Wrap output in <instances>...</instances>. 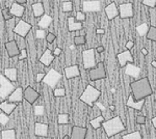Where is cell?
Returning a JSON list of instances; mask_svg holds the SVG:
<instances>
[{
    "label": "cell",
    "mask_w": 156,
    "mask_h": 139,
    "mask_svg": "<svg viewBox=\"0 0 156 139\" xmlns=\"http://www.w3.org/2000/svg\"><path fill=\"white\" fill-rule=\"evenodd\" d=\"M52 22H53V19H52V17L49 16V15L45 14L44 16H43L41 19H40L39 26H40V28H41V29L45 30V29L48 28V27L50 26V24H51Z\"/></svg>",
    "instance_id": "obj_26"
},
{
    "label": "cell",
    "mask_w": 156,
    "mask_h": 139,
    "mask_svg": "<svg viewBox=\"0 0 156 139\" xmlns=\"http://www.w3.org/2000/svg\"><path fill=\"white\" fill-rule=\"evenodd\" d=\"M62 50L60 49V48H55L53 51V55L54 56H58V55L62 54Z\"/></svg>",
    "instance_id": "obj_48"
},
{
    "label": "cell",
    "mask_w": 156,
    "mask_h": 139,
    "mask_svg": "<svg viewBox=\"0 0 156 139\" xmlns=\"http://www.w3.org/2000/svg\"><path fill=\"white\" fill-rule=\"evenodd\" d=\"M95 51L96 49H87L82 52V60H83V68L84 70H93L97 67L96 57H95Z\"/></svg>",
    "instance_id": "obj_5"
},
{
    "label": "cell",
    "mask_w": 156,
    "mask_h": 139,
    "mask_svg": "<svg viewBox=\"0 0 156 139\" xmlns=\"http://www.w3.org/2000/svg\"><path fill=\"white\" fill-rule=\"evenodd\" d=\"M117 57H118V60H119L121 68H124V67H126L128 64H133V62H134V59H133L130 50H125V51L119 53V54L117 55Z\"/></svg>",
    "instance_id": "obj_10"
},
{
    "label": "cell",
    "mask_w": 156,
    "mask_h": 139,
    "mask_svg": "<svg viewBox=\"0 0 156 139\" xmlns=\"http://www.w3.org/2000/svg\"><path fill=\"white\" fill-rule=\"evenodd\" d=\"M142 53H143V55L147 56V55H148V50H147V49H145V48H143V49H142Z\"/></svg>",
    "instance_id": "obj_52"
},
{
    "label": "cell",
    "mask_w": 156,
    "mask_h": 139,
    "mask_svg": "<svg viewBox=\"0 0 156 139\" xmlns=\"http://www.w3.org/2000/svg\"><path fill=\"white\" fill-rule=\"evenodd\" d=\"M4 47H5V50H6V53L9 57L12 58V57H16V56H19L20 53H21V50L19 49V45L17 41H9L4 44Z\"/></svg>",
    "instance_id": "obj_9"
},
{
    "label": "cell",
    "mask_w": 156,
    "mask_h": 139,
    "mask_svg": "<svg viewBox=\"0 0 156 139\" xmlns=\"http://www.w3.org/2000/svg\"><path fill=\"white\" fill-rule=\"evenodd\" d=\"M55 39H56L55 34L51 33V32H49L48 35H47V37H46V41H47V43H48V44H52V43L55 41Z\"/></svg>",
    "instance_id": "obj_44"
},
{
    "label": "cell",
    "mask_w": 156,
    "mask_h": 139,
    "mask_svg": "<svg viewBox=\"0 0 156 139\" xmlns=\"http://www.w3.org/2000/svg\"><path fill=\"white\" fill-rule=\"evenodd\" d=\"M69 114L68 113H60L58 115V123L59 125H68L69 123Z\"/></svg>",
    "instance_id": "obj_34"
},
{
    "label": "cell",
    "mask_w": 156,
    "mask_h": 139,
    "mask_svg": "<svg viewBox=\"0 0 156 139\" xmlns=\"http://www.w3.org/2000/svg\"><path fill=\"white\" fill-rule=\"evenodd\" d=\"M25 12V6L20 5L16 1L12 4L11 9H9V14L14 18H21Z\"/></svg>",
    "instance_id": "obj_21"
},
{
    "label": "cell",
    "mask_w": 156,
    "mask_h": 139,
    "mask_svg": "<svg viewBox=\"0 0 156 139\" xmlns=\"http://www.w3.org/2000/svg\"><path fill=\"white\" fill-rule=\"evenodd\" d=\"M15 90H16V87L12 81H9L3 74H1L0 76V100L1 102L7 101L9 97Z\"/></svg>",
    "instance_id": "obj_4"
},
{
    "label": "cell",
    "mask_w": 156,
    "mask_h": 139,
    "mask_svg": "<svg viewBox=\"0 0 156 139\" xmlns=\"http://www.w3.org/2000/svg\"><path fill=\"white\" fill-rule=\"evenodd\" d=\"M82 9H83V12H99L101 9V1L100 0L83 1L82 2Z\"/></svg>",
    "instance_id": "obj_12"
},
{
    "label": "cell",
    "mask_w": 156,
    "mask_h": 139,
    "mask_svg": "<svg viewBox=\"0 0 156 139\" xmlns=\"http://www.w3.org/2000/svg\"><path fill=\"white\" fill-rule=\"evenodd\" d=\"M149 28H150V26L147 23H143V24L136 26V31H137L138 35L144 36V35H147L148 31H149Z\"/></svg>",
    "instance_id": "obj_31"
},
{
    "label": "cell",
    "mask_w": 156,
    "mask_h": 139,
    "mask_svg": "<svg viewBox=\"0 0 156 139\" xmlns=\"http://www.w3.org/2000/svg\"><path fill=\"white\" fill-rule=\"evenodd\" d=\"M97 33L98 34H104V32H105V30L103 29V28H99V29H97Z\"/></svg>",
    "instance_id": "obj_51"
},
{
    "label": "cell",
    "mask_w": 156,
    "mask_h": 139,
    "mask_svg": "<svg viewBox=\"0 0 156 139\" xmlns=\"http://www.w3.org/2000/svg\"><path fill=\"white\" fill-rule=\"evenodd\" d=\"M145 102H146V100L134 101V99H133V96H132V93H131V95L128 97V100H127V102H126V106H127V107H129V108H132V109H134V110L140 111V110L143 109V107H144Z\"/></svg>",
    "instance_id": "obj_17"
},
{
    "label": "cell",
    "mask_w": 156,
    "mask_h": 139,
    "mask_svg": "<svg viewBox=\"0 0 156 139\" xmlns=\"http://www.w3.org/2000/svg\"><path fill=\"white\" fill-rule=\"evenodd\" d=\"M105 14L108 18V20H114L115 18H117L118 16H120V12H119V7L117 6L115 4V1H112L110 2L108 5L105 7Z\"/></svg>",
    "instance_id": "obj_14"
},
{
    "label": "cell",
    "mask_w": 156,
    "mask_h": 139,
    "mask_svg": "<svg viewBox=\"0 0 156 139\" xmlns=\"http://www.w3.org/2000/svg\"><path fill=\"white\" fill-rule=\"evenodd\" d=\"M142 3L146 6L150 7V9H155L156 7V0H143Z\"/></svg>",
    "instance_id": "obj_38"
},
{
    "label": "cell",
    "mask_w": 156,
    "mask_h": 139,
    "mask_svg": "<svg viewBox=\"0 0 156 139\" xmlns=\"http://www.w3.org/2000/svg\"><path fill=\"white\" fill-rule=\"evenodd\" d=\"M133 46H134V43H133L132 41H128V42L126 43V50L132 49Z\"/></svg>",
    "instance_id": "obj_47"
},
{
    "label": "cell",
    "mask_w": 156,
    "mask_h": 139,
    "mask_svg": "<svg viewBox=\"0 0 156 139\" xmlns=\"http://www.w3.org/2000/svg\"><path fill=\"white\" fill-rule=\"evenodd\" d=\"M109 109L112 110V111H115V105H110V106H109Z\"/></svg>",
    "instance_id": "obj_55"
},
{
    "label": "cell",
    "mask_w": 156,
    "mask_h": 139,
    "mask_svg": "<svg viewBox=\"0 0 156 139\" xmlns=\"http://www.w3.org/2000/svg\"><path fill=\"white\" fill-rule=\"evenodd\" d=\"M16 20L15 18H12L11 20L9 21H5V29H6V32L9 34H12L14 33V30H15V27H16Z\"/></svg>",
    "instance_id": "obj_30"
},
{
    "label": "cell",
    "mask_w": 156,
    "mask_h": 139,
    "mask_svg": "<svg viewBox=\"0 0 156 139\" xmlns=\"http://www.w3.org/2000/svg\"><path fill=\"white\" fill-rule=\"evenodd\" d=\"M130 88H131L133 99L136 101L146 100V98L153 93V89L151 87L148 77L140 78L136 81L131 82L130 83Z\"/></svg>",
    "instance_id": "obj_1"
},
{
    "label": "cell",
    "mask_w": 156,
    "mask_h": 139,
    "mask_svg": "<svg viewBox=\"0 0 156 139\" xmlns=\"http://www.w3.org/2000/svg\"><path fill=\"white\" fill-rule=\"evenodd\" d=\"M17 3L20 4V5H24V4H26L27 3V1L26 0H17Z\"/></svg>",
    "instance_id": "obj_50"
},
{
    "label": "cell",
    "mask_w": 156,
    "mask_h": 139,
    "mask_svg": "<svg viewBox=\"0 0 156 139\" xmlns=\"http://www.w3.org/2000/svg\"><path fill=\"white\" fill-rule=\"evenodd\" d=\"M102 127L108 137H114L117 134H120L126 130V127L120 116H115L110 120H105L102 123Z\"/></svg>",
    "instance_id": "obj_2"
},
{
    "label": "cell",
    "mask_w": 156,
    "mask_h": 139,
    "mask_svg": "<svg viewBox=\"0 0 156 139\" xmlns=\"http://www.w3.org/2000/svg\"><path fill=\"white\" fill-rule=\"evenodd\" d=\"M34 113H36L37 115H43L44 114V107H42V106H37V107L34 108Z\"/></svg>",
    "instance_id": "obj_45"
},
{
    "label": "cell",
    "mask_w": 156,
    "mask_h": 139,
    "mask_svg": "<svg viewBox=\"0 0 156 139\" xmlns=\"http://www.w3.org/2000/svg\"><path fill=\"white\" fill-rule=\"evenodd\" d=\"M146 120H147V118H146L145 115H137L136 116V123L137 125H145Z\"/></svg>",
    "instance_id": "obj_43"
},
{
    "label": "cell",
    "mask_w": 156,
    "mask_h": 139,
    "mask_svg": "<svg viewBox=\"0 0 156 139\" xmlns=\"http://www.w3.org/2000/svg\"><path fill=\"white\" fill-rule=\"evenodd\" d=\"M55 56L53 55V52H51L50 49H46L45 52L43 53V55L40 57V62L43 64L45 67H49L50 64L53 62Z\"/></svg>",
    "instance_id": "obj_20"
},
{
    "label": "cell",
    "mask_w": 156,
    "mask_h": 139,
    "mask_svg": "<svg viewBox=\"0 0 156 139\" xmlns=\"http://www.w3.org/2000/svg\"><path fill=\"white\" fill-rule=\"evenodd\" d=\"M27 58V50L26 48H24V49H21V53H20V55L18 56V60H24Z\"/></svg>",
    "instance_id": "obj_42"
},
{
    "label": "cell",
    "mask_w": 156,
    "mask_h": 139,
    "mask_svg": "<svg viewBox=\"0 0 156 139\" xmlns=\"http://www.w3.org/2000/svg\"><path fill=\"white\" fill-rule=\"evenodd\" d=\"M64 72H65V75H66L67 79H72V78H76L80 76V69L77 64L66 67Z\"/></svg>",
    "instance_id": "obj_19"
},
{
    "label": "cell",
    "mask_w": 156,
    "mask_h": 139,
    "mask_svg": "<svg viewBox=\"0 0 156 139\" xmlns=\"http://www.w3.org/2000/svg\"><path fill=\"white\" fill-rule=\"evenodd\" d=\"M105 122V120H104V117H103L102 115H100V116H98V117L96 118H93L92 120L90 122V126L93 127V129H95V130H98L100 127L102 126V123Z\"/></svg>",
    "instance_id": "obj_28"
},
{
    "label": "cell",
    "mask_w": 156,
    "mask_h": 139,
    "mask_svg": "<svg viewBox=\"0 0 156 139\" xmlns=\"http://www.w3.org/2000/svg\"><path fill=\"white\" fill-rule=\"evenodd\" d=\"M62 12H70L73 11V2L72 1H65L62 3Z\"/></svg>",
    "instance_id": "obj_35"
},
{
    "label": "cell",
    "mask_w": 156,
    "mask_h": 139,
    "mask_svg": "<svg viewBox=\"0 0 156 139\" xmlns=\"http://www.w3.org/2000/svg\"><path fill=\"white\" fill-rule=\"evenodd\" d=\"M90 78L92 81H97V80H101L106 78V70H105L104 64L101 61L97 64L95 69L90 71Z\"/></svg>",
    "instance_id": "obj_8"
},
{
    "label": "cell",
    "mask_w": 156,
    "mask_h": 139,
    "mask_svg": "<svg viewBox=\"0 0 156 139\" xmlns=\"http://www.w3.org/2000/svg\"><path fill=\"white\" fill-rule=\"evenodd\" d=\"M152 125H153V127L156 129V116H154V117L152 118Z\"/></svg>",
    "instance_id": "obj_53"
},
{
    "label": "cell",
    "mask_w": 156,
    "mask_h": 139,
    "mask_svg": "<svg viewBox=\"0 0 156 139\" xmlns=\"http://www.w3.org/2000/svg\"><path fill=\"white\" fill-rule=\"evenodd\" d=\"M87 128L74 126L72 128L70 137H71V139H85V137H87Z\"/></svg>",
    "instance_id": "obj_16"
},
{
    "label": "cell",
    "mask_w": 156,
    "mask_h": 139,
    "mask_svg": "<svg viewBox=\"0 0 156 139\" xmlns=\"http://www.w3.org/2000/svg\"><path fill=\"white\" fill-rule=\"evenodd\" d=\"M32 29V25L28 23V22L24 21V20H19L16 24V27H15L14 33L17 34L18 36L22 37H26V35L29 33V31Z\"/></svg>",
    "instance_id": "obj_7"
},
{
    "label": "cell",
    "mask_w": 156,
    "mask_h": 139,
    "mask_svg": "<svg viewBox=\"0 0 156 139\" xmlns=\"http://www.w3.org/2000/svg\"><path fill=\"white\" fill-rule=\"evenodd\" d=\"M47 35H48V33H46V31L43 29H39L37 30L36 32V37L37 39H46Z\"/></svg>",
    "instance_id": "obj_39"
},
{
    "label": "cell",
    "mask_w": 156,
    "mask_h": 139,
    "mask_svg": "<svg viewBox=\"0 0 156 139\" xmlns=\"http://www.w3.org/2000/svg\"><path fill=\"white\" fill-rule=\"evenodd\" d=\"M53 95H54V97H56V98L65 97V96H66V90H65V88H55L53 90Z\"/></svg>",
    "instance_id": "obj_37"
},
{
    "label": "cell",
    "mask_w": 156,
    "mask_h": 139,
    "mask_svg": "<svg viewBox=\"0 0 156 139\" xmlns=\"http://www.w3.org/2000/svg\"><path fill=\"white\" fill-rule=\"evenodd\" d=\"M17 108V104L14 103H9V101H4V102L0 103V110L1 112L5 113L6 115H11Z\"/></svg>",
    "instance_id": "obj_22"
},
{
    "label": "cell",
    "mask_w": 156,
    "mask_h": 139,
    "mask_svg": "<svg viewBox=\"0 0 156 139\" xmlns=\"http://www.w3.org/2000/svg\"><path fill=\"white\" fill-rule=\"evenodd\" d=\"M85 19H87V17H85V14L83 12H76L77 22H80V23H81V21H85Z\"/></svg>",
    "instance_id": "obj_41"
},
{
    "label": "cell",
    "mask_w": 156,
    "mask_h": 139,
    "mask_svg": "<svg viewBox=\"0 0 156 139\" xmlns=\"http://www.w3.org/2000/svg\"><path fill=\"white\" fill-rule=\"evenodd\" d=\"M146 37H147L149 41H152V42L156 43V27L155 26H150L149 31H148Z\"/></svg>",
    "instance_id": "obj_32"
},
{
    "label": "cell",
    "mask_w": 156,
    "mask_h": 139,
    "mask_svg": "<svg viewBox=\"0 0 156 139\" xmlns=\"http://www.w3.org/2000/svg\"><path fill=\"white\" fill-rule=\"evenodd\" d=\"M24 99V89L22 87H17L16 90L12 93L11 96L7 99L9 103H14V104H18V103H21Z\"/></svg>",
    "instance_id": "obj_15"
},
{
    "label": "cell",
    "mask_w": 156,
    "mask_h": 139,
    "mask_svg": "<svg viewBox=\"0 0 156 139\" xmlns=\"http://www.w3.org/2000/svg\"><path fill=\"white\" fill-rule=\"evenodd\" d=\"M152 64V67H153V68H156V61H155V60H153L152 64Z\"/></svg>",
    "instance_id": "obj_56"
},
{
    "label": "cell",
    "mask_w": 156,
    "mask_h": 139,
    "mask_svg": "<svg viewBox=\"0 0 156 139\" xmlns=\"http://www.w3.org/2000/svg\"><path fill=\"white\" fill-rule=\"evenodd\" d=\"M138 73H140V69L134 67L133 64H128L126 65V74L132 76V77H137Z\"/></svg>",
    "instance_id": "obj_29"
},
{
    "label": "cell",
    "mask_w": 156,
    "mask_h": 139,
    "mask_svg": "<svg viewBox=\"0 0 156 139\" xmlns=\"http://www.w3.org/2000/svg\"><path fill=\"white\" fill-rule=\"evenodd\" d=\"M68 28L69 31H78V30H82V24L80 22L75 21L74 17H69L68 18Z\"/></svg>",
    "instance_id": "obj_24"
},
{
    "label": "cell",
    "mask_w": 156,
    "mask_h": 139,
    "mask_svg": "<svg viewBox=\"0 0 156 139\" xmlns=\"http://www.w3.org/2000/svg\"><path fill=\"white\" fill-rule=\"evenodd\" d=\"M62 139H71V137L70 136H68V135H66V136H64V138Z\"/></svg>",
    "instance_id": "obj_57"
},
{
    "label": "cell",
    "mask_w": 156,
    "mask_h": 139,
    "mask_svg": "<svg viewBox=\"0 0 156 139\" xmlns=\"http://www.w3.org/2000/svg\"><path fill=\"white\" fill-rule=\"evenodd\" d=\"M98 107H100L101 109H104V108H103V106H102L101 104H98Z\"/></svg>",
    "instance_id": "obj_58"
},
{
    "label": "cell",
    "mask_w": 156,
    "mask_h": 139,
    "mask_svg": "<svg viewBox=\"0 0 156 139\" xmlns=\"http://www.w3.org/2000/svg\"><path fill=\"white\" fill-rule=\"evenodd\" d=\"M48 128L47 123H34V134L39 137H47L48 136Z\"/></svg>",
    "instance_id": "obj_18"
},
{
    "label": "cell",
    "mask_w": 156,
    "mask_h": 139,
    "mask_svg": "<svg viewBox=\"0 0 156 139\" xmlns=\"http://www.w3.org/2000/svg\"><path fill=\"white\" fill-rule=\"evenodd\" d=\"M101 96V92L98 90L96 87H94L92 84H89L85 87L84 92H82V95L80 96V101L83 102L84 104H87L90 107H93L94 103L99 99V97Z\"/></svg>",
    "instance_id": "obj_3"
},
{
    "label": "cell",
    "mask_w": 156,
    "mask_h": 139,
    "mask_svg": "<svg viewBox=\"0 0 156 139\" xmlns=\"http://www.w3.org/2000/svg\"><path fill=\"white\" fill-rule=\"evenodd\" d=\"M45 76H46L45 73H39V74H37V82H42L44 80Z\"/></svg>",
    "instance_id": "obj_46"
},
{
    "label": "cell",
    "mask_w": 156,
    "mask_h": 139,
    "mask_svg": "<svg viewBox=\"0 0 156 139\" xmlns=\"http://www.w3.org/2000/svg\"><path fill=\"white\" fill-rule=\"evenodd\" d=\"M3 75L12 82H16L18 78V70L16 68H6L3 72Z\"/></svg>",
    "instance_id": "obj_23"
},
{
    "label": "cell",
    "mask_w": 156,
    "mask_h": 139,
    "mask_svg": "<svg viewBox=\"0 0 156 139\" xmlns=\"http://www.w3.org/2000/svg\"><path fill=\"white\" fill-rule=\"evenodd\" d=\"M122 139H143L142 137V134L138 131H134V132H131V133H128L126 135L123 136Z\"/></svg>",
    "instance_id": "obj_33"
},
{
    "label": "cell",
    "mask_w": 156,
    "mask_h": 139,
    "mask_svg": "<svg viewBox=\"0 0 156 139\" xmlns=\"http://www.w3.org/2000/svg\"><path fill=\"white\" fill-rule=\"evenodd\" d=\"M85 34H87V32H85V30L84 29H82V30H80V36H85Z\"/></svg>",
    "instance_id": "obj_54"
},
{
    "label": "cell",
    "mask_w": 156,
    "mask_h": 139,
    "mask_svg": "<svg viewBox=\"0 0 156 139\" xmlns=\"http://www.w3.org/2000/svg\"><path fill=\"white\" fill-rule=\"evenodd\" d=\"M85 42H87L85 36H80V35H77V36H75V39H74V44L76 45V46H81V45H84Z\"/></svg>",
    "instance_id": "obj_36"
},
{
    "label": "cell",
    "mask_w": 156,
    "mask_h": 139,
    "mask_svg": "<svg viewBox=\"0 0 156 139\" xmlns=\"http://www.w3.org/2000/svg\"><path fill=\"white\" fill-rule=\"evenodd\" d=\"M1 139H16V130L6 129L1 131Z\"/></svg>",
    "instance_id": "obj_27"
},
{
    "label": "cell",
    "mask_w": 156,
    "mask_h": 139,
    "mask_svg": "<svg viewBox=\"0 0 156 139\" xmlns=\"http://www.w3.org/2000/svg\"><path fill=\"white\" fill-rule=\"evenodd\" d=\"M31 7H32V12H34V16L36 18H40V17L42 18L45 15V9L42 2L37 1L34 4H32Z\"/></svg>",
    "instance_id": "obj_25"
},
{
    "label": "cell",
    "mask_w": 156,
    "mask_h": 139,
    "mask_svg": "<svg viewBox=\"0 0 156 139\" xmlns=\"http://www.w3.org/2000/svg\"><path fill=\"white\" fill-rule=\"evenodd\" d=\"M60 79H62V74H59V73L57 72V71H55L54 69H51L46 74L44 80H43L42 82L47 84L49 87L55 89V86H56V84L58 83Z\"/></svg>",
    "instance_id": "obj_6"
},
{
    "label": "cell",
    "mask_w": 156,
    "mask_h": 139,
    "mask_svg": "<svg viewBox=\"0 0 156 139\" xmlns=\"http://www.w3.org/2000/svg\"><path fill=\"white\" fill-rule=\"evenodd\" d=\"M119 12L120 18L122 19H129L133 17V5L131 2H127V3H122L119 6Z\"/></svg>",
    "instance_id": "obj_11"
},
{
    "label": "cell",
    "mask_w": 156,
    "mask_h": 139,
    "mask_svg": "<svg viewBox=\"0 0 156 139\" xmlns=\"http://www.w3.org/2000/svg\"><path fill=\"white\" fill-rule=\"evenodd\" d=\"M0 120H1V125L2 126H5L6 123L9 120V116L6 115L5 113L1 112V113H0Z\"/></svg>",
    "instance_id": "obj_40"
},
{
    "label": "cell",
    "mask_w": 156,
    "mask_h": 139,
    "mask_svg": "<svg viewBox=\"0 0 156 139\" xmlns=\"http://www.w3.org/2000/svg\"><path fill=\"white\" fill-rule=\"evenodd\" d=\"M40 98V93L34 90L31 86H27L24 89V99L29 104H34V102Z\"/></svg>",
    "instance_id": "obj_13"
},
{
    "label": "cell",
    "mask_w": 156,
    "mask_h": 139,
    "mask_svg": "<svg viewBox=\"0 0 156 139\" xmlns=\"http://www.w3.org/2000/svg\"><path fill=\"white\" fill-rule=\"evenodd\" d=\"M104 47H103V46H99V47H97L96 48V51L98 52V53H103V52H104Z\"/></svg>",
    "instance_id": "obj_49"
}]
</instances>
